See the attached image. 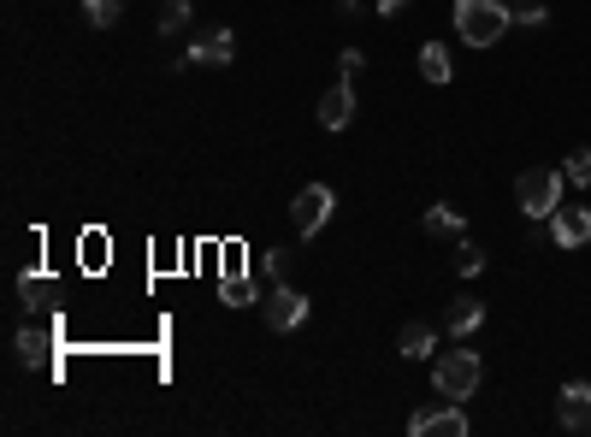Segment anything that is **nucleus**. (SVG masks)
<instances>
[{
	"label": "nucleus",
	"mask_w": 591,
	"mask_h": 437,
	"mask_svg": "<svg viewBox=\"0 0 591 437\" xmlns=\"http://www.w3.org/2000/svg\"><path fill=\"white\" fill-rule=\"evenodd\" d=\"M314 112H319V130H349V119H355V89H349V78L319 95Z\"/></svg>",
	"instance_id": "obj_9"
},
{
	"label": "nucleus",
	"mask_w": 591,
	"mask_h": 437,
	"mask_svg": "<svg viewBox=\"0 0 591 437\" xmlns=\"http://www.w3.org/2000/svg\"><path fill=\"white\" fill-rule=\"evenodd\" d=\"M119 0H83V24L89 30H112V24H119Z\"/></svg>",
	"instance_id": "obj_15"
},
{
	"label": "nucleus",
	"mask_w": 591,
	"mask_h": 437,
	"mask_svg": "<svg viewBox=\"0 0 591 437\" xmlns=\"http://www.w3.org/2000/svg\"><path fill=\"white\" fill-rule=\"evenodd\" d=\"M455 30H462L467 48H498L509 36V7L503 0H455Z\"/></svg>",
	"instance_id": "obj_1"
},
{
	"label": "nucleus",
	"mask_w": 591,
	"mask_h": 437,
	"mask_svg": "<svg viewBox=\"0 0 591 437\" xmlns=\"http://www.w3.org/2000/svg\"><path fill=\"white\" fill-rule=\"evenodd\" d=\"M521 24H526V30H544V24H550V12H544V7H526V12H521Z\"/></svg>",
	"instance_id": "obj_24"
},
{
	"label": "nucleus",
	"mask_w": 591,
	"mask_h": 437,
	"mask_svg": "<svg viewBox=\"0 0 591 437\" xmlns=\"http://www.w3.org/2000/svg\"><path fill=\"white\" fill-rule=\"evenodd\" d=\"M556 426L562 431H591V385H585V378H568V385H562V408H556Z\"/></svg>",
	"instance_id": "obj_8"
},
{
	"label": "nucleus",
	"mask_w": 591,
	"mask_h": 437,
	"mask_svg": "<svg viewBox=\"0 0 591 437\" xmlns=\"http://www.w3.org/2000/svg\"><path fill=\"white\" fill-rule=\"evenodd\" d=\"M568 183H580V189H591V148H580V155H568Z\"/></svg>",
	"instance_id": "obj_18"
},
{
	"label": "nucleus",
	"mask_w": 591,
	"mask_h": 437,
	"mask_svg": "<svg viewBox=\"0 0 591 437\" xmlns=\"http://www.w3.org/2000/svg\"><path fill=\"white\" fill-rule=\"evenodd\" d=\"M480 326H485V301L480 296H462V301H450V308H444V331L450 337H473Z\"/></svg>",
	"instance_id": "obj_11"
},
{
	"label": "nucleus",
	"mask_w": 591,
	"mask_h": 437,
	"mask_svg": "<svg viewBox=\"0 0 591 437\" xmlns=\"http://www.w3.org/2000/svg\"><path fill=\"white\" fill-rule=\"evenodd\" d=\"M568 196V172H556V166H526L521 178H514V201H521L526 219H550Z\"/></svg>",
	"instance_id": "obj_3"
},
{
	"label": "nucleus",
	"mask_w": 591,
	"mask_h": 437,
	"mask_svg": "<svg viewBox=\"0 0 591 437\" xmlns=\"http://www.w3.org/2000/svg\"><path fill=\"white\" fill-rule=\"evenodd\" d=\"M480 378H485L480 349H444L432 360V390L450 396V403H467V396L480 390Z\"/></svg>",
	"instance_id": "obj_2"
},
{
	"label": "nucleus",
	"mask_w": 591,
	"mask_h": 437,
	"mask_svg": "<svg viewBox=\"0 0 591 437\" xmlns=\"http://www.w3.org/2000/svg\"><path fill=\"white\" fill-rule=\"evenodd\" d=\"M237 60V36L232 30H201L189 42V66H232Z\"/></svg>",
	"instance_id": "obj_10"
},
{
	"label": "nucleus",
	"mask_w": 591,
	"mask_h": 437,
	"mask_svg": "<svg viewBox=\"0 0 591 437\" xmlns=\"http://www.w3.org/2000/svg\"><path fill=\"white\" fill-rule=\"evenodd\" d=\"M189 18H196V7H189V0H166V7H160V36H178Z\"/></svg>",
	"instance_id": "obj_16"
},
{
	"label": "nucleus",
	"mask_w": 591,
	"mask_h": 437,
	"mask_svg": "<svg viewBox=\"0 0 591 437\" xmlns=\"http://www.w3.org/2000/svg\"><path fill=\"white\" fill-rule=\"evenodd\" d=\"M260 314H266L273 331H296L302 319H308V296H302L296 284H273V296L260 301Z\"/></svg>",
	"instance_id": "obj_5"
},
{
	"label": "nucleus",
	"mask_w": 591,
	"mask_h": 437,
	"mask_svg": "<svg viewBox=\"0 0 591 437\" xmlns=\"http://www.w3.org/2000/svg\"><path fill=\"white\" fill-rule=\"evenodd\" d=\"M544 225H550V242H556V249H585L591 242V207H568L562 201Z\"/></svg>",
	"instance_id": "obj_7"
},
{
	"label": "nucleus",
	"mask_w": 591,
	"mask_h": 437,
	"mask_svg": "<svg viewBox=\"0 0 591 437\" xmlns=\"http://www.w3.org/2000/svg\"><path fill=\"white\" fill-rule=\"evenodd\" d=\"M426 237H437V242H462L467 237V219H462V207H426Z\"/></svg>",
	"instance_id": "obj_12"
},
{
	"label": "nucleus",
	"mask_w": 591,
	"mask_h": 437,
	"mask_svg": "<svg viewBox=\"0 0 591 437\" xmlns=\"http://www.w3.org/2000/svg\"><path fill=\"white\" fill-rule=\"evenodd\" d=\"M408 431H414V437H467V414H462V403H450V396H444L437 408L414 414Z\"/></svg>",
	"instance_id": "obj_6"
},
{
	"label": "nucleus",
	"mask_w": 591,
	"mask_h": 437,
	"mask_svg": "<svg viewBox=\"0 0 591 437\" xmlns=\"http://www.w3.org/2000/svg\"><path fill=\"white\" fill-rule=\"evenodd\" d=\"M284 266H290V255H284V249H266L260 255V272L273 278V284H284Z\"/></svg>",
	"instance_id": "obj_21"
},
{
	"label": "nucleus",
	"mask_w": 591,
	"mask_h": 437,
	"mask_svg": "<svg viewBox=\"0 0 591 437\" xmlns=\"http://www.w3.org/2000/svg\"><path fill=\"white\" fill-rule=\"evenodd\" d=\"M437 349V326H426V319H408L403 337H396V355L403 360H426Z\"/></svg>",
	"instance_id": "obj_13"
},
{
	"label": "nucleus",
	"mask_w": 591,
	"mask_h": 437,
	"mask_svg": "<svg viewBox=\"0 0 591 437\" xmlns=\"http://www.w3.org/2000/svg\"><path fill=\"white\" fill-rule=\"evenodd\" d=\"M255 301V284L249 278H225V308H249Z\"/></svg>",
	"instance_id": "obj_19"
},
{
	"label": "nucleus",
	"mask_w": 591,
	"mask_h": 437,
	"mask_svg": "<svg viewBox=\"0 0 591 437\" xmlns=\"http://www.w3.org/2000/svg\"><path fill=\"white\" fill-rule=\"evenodd\" d=\"M421 78H426V83H450V78H455L444 42H426V48H421Z\"/></svg>",
	"instance_id": "obj_14"
},
{
	"label": "nucleus",
	"mask_w": 591,
	"mask_h": 437,
	"mask_svg": "<svg viewBox=\"0 0 591 437\" xmlns=\"http://www.w3.org/2000/svg\"><path fill=\"white\" fill-rule=\"evenodd\" d=\"M361 66H367V60H361V48H343V53H337V71H343V78H355Z\"/></svg>",
	"instance_id": "obj_23"
},
{
	"label": "nucleus",
	"mask_w": 591,
	"mask_h": 437,
	"mask_svg": "<svg viewBox=\"0 0 591 437\" xmlns=\"http://www.w3.org/2000/svg\"><path fill=\"white\" fill-rule=\"evenodd\" d=\"M403 7H408V0H378V18H396Z\"/></svg>",
	"instance_id": "obj_25"
},
{
	"label": "nucleus",
	"mask_w": 591,
	"mask_h": 437,
	"mask_svg": "<svg viewBox=\"0 0 591 437\" xmlns=\"http://www.w3.org/2000/svg\"><path fill=\"white\" fill-rule=\"evenodd\" d=\"M42 349H48V337H36V331H18V360H24V367H36V360H42Z\"/></svg>",
	"instance_id": "obj_20"
},
{
	"label": "nucleus",
	"mask_w": 591,
	"mask_h": 437,
	"mask_svg": "<svg viewBox=\"0 0 591 437\" xmlns=\"http://www.w3.org/2000/svg\"><path fill=\"white\" fill-rule=\"evenodd\" d=\"M455 272H462V278H480V272H485V249H473V242L462 237V242H455Z\"/></svg>",
	"instance_id": "obj_17"
},
{
	"label": "nucleus",
	"mask_w": 591,
	"mask_h": 437,
	"mask_svg": "<svg viewBox=\"0 0 591 437\" xmlns=\"http://www.w3.org/2000/svg\"><path fill=\"white\" fill-rule=\"evenodd\" d=\"M332 213H337V196H332V183H302L296 189V201H290V225L302 237H319L332 225Z\"/></svg>",
	"instance_id": "obj_4"
},
{
	"label": "nucleus",
	"mask_w": 591,
	"mask_h": 437,
	"mask_svg": "<svg viewBox=\"0 0 591 437\" xmlns=\"http://www.w3.org/2000/svg\"><path fill=\"white\" fill-rule=\"evenodd\" d=\"M36 296H53V284L36 278V272H24V301H30V308H36Z\"/></svg>",
	"instance_id": "obj_22"
}]
</instances>
